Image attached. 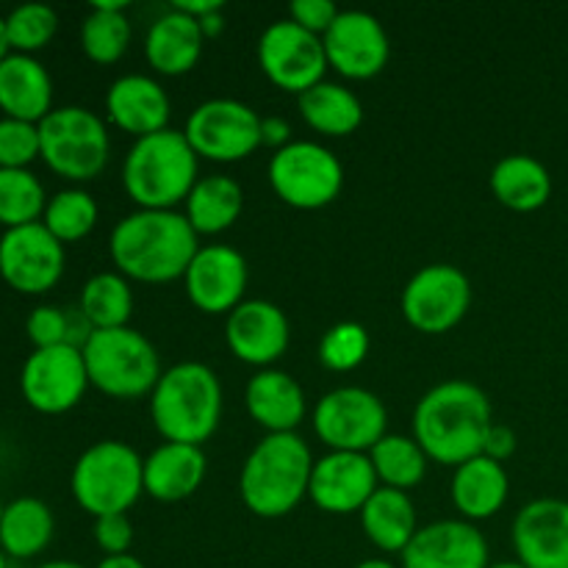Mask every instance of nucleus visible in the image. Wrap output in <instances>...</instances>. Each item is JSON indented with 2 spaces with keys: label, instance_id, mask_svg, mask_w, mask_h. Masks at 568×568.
Listing matches in <instances>:
<instances>
[{
  "label": "nucleus",
  "instance_id": "a18cd8bd",
  "mask_svg": "<svg viewBox=\"0 0 568 568\" xmlns=\"http://www.w3.org/2000/svg\"><path fill=\"white\" fill-rule=\"evenodd\" d=\"M261 144L275 150L292 144V125H288V120H283L277 114L261 116Z\"/></svg>",
  "mask_w": 568,
  "mask_h": 568
},
{
  "label": "nucleus",
  "instance_id": "4468645a",
  "mask_svg": "<svg viewBox=\"0 0 568 568\" xmlns=\"http://www.w3.org/2000/svg\"><path fill=\"white\" fill-rule=\"evenodd\" d=\"M471 305V283L458 266L430 264L416 272L403 292V314L427 336L449 333Z\"/></svg>",
  "mask_w": 568,
  "mask_h": 568
},
{
  "label": "nucleus",
  "instance_id": "b1692460",
  "mask_svg": "<svg viewBox=\"0 0 568 568\" xmlns=\"http://www.w3.org/2000/svg\"><path fill=\"white\" fill-rule=\"evenodd\" d=\"M244 405L266 433H297L305 419V392L288 372L261 369L250 377Z\"/></svg>",
  "mask_w": 568,
  "mask_h": 568
},
{
  "label": "nucleus",
  "instance_id": "473e14b6",
  "mask_svg": "<svg viewBox=\"0 0 568 568\" xmlns=\"http://www.w3.org/2000/svg\"><path fill=\"white\" fill-rule=\"evenodd\" d=\"M78 311L92 331L128 327V320L133 314L131 283L120 272H98L83 283Z\"/></svg>",
  "mask_w": 568,
  "mask_h": 568
},
{
  "label": "nucleus",
  "instance_id": "6e6d98bb",
  "mask_svg": "<svg viewBox=\"0 0 568 568\" xmlns=\"http://www.w3.org/2000/svg\"><path fill=\"white\" fill-rule=\"evenodd\" d=\"M3 510H6V505H3V499H0V519H3Z\"/></svg>",
  "mask_w": 568,
  "mask_h": 568
},
{
  "label": "nucleus",
  "instance_id": "72a5a7b5",
  "mask_svg": "<svg viewBox=\"0 0 568 568\" xmlns=\"http://www.w3.org/2000/svg\"><path fill=\"white\" fill-rule=\"evenodd\" d=\"M128 3L100 0L81 22V50L94 64H114L131 44V22L125 14Z\"/></svg>",
  "mask_w": 568,
  "mask_h": 568
},
{
  "label": "nucleus",
  "instance_id": "6e6552de",
  "mask_svg": "<svg viewBox=\"0 0 568 568\" xmlns=\"http://www.w3.org/2000/svg\"><path fill=\"white\" fill-rule=\"evenodd\" d=\"M42 161L72 183L98 178L109 164V128L83 105H61L39 122Z\"/></svg>",
  "mask_w": 568,
  "mask_h": 568
},
{
  "label": "nucleus",
  "instance_id": "864d4df0",
  "mask_svg": "<svg viewBox=\"0 0 568 568\" xmlns=\"http://www.w3.org/2000/svg\"><path fill=\"white\" fill-rule=\"evenodd\" d=\"M488 568H527V566L519 564V560H503V564H491Z\"/></svg>",
  "mask_w": 568,
  "mask_h": 568
},
{
  "label": "nucleus",
  "instance_id": "58836bf2",
  "mask_svg": "<svg viewBox=\"0 0 568 568\" xmlns=\"http://www.w3.org/2000/svg\"><path fill=\"white\" fill-rule=\"evenodd\" d=\"M372 347L369 331L358 322H338L322 336L320 361L331 372H353L366 361Z\"/></svg>",
  "mask_w": 568,
  "mask_h": 568
},
{
  "label": "nucleus",
  "instance_id": "5fc2aeb1",
  "mask_svg": "<svg viewBox=\"0 0 568 568\" xmlns=\"http://www.w3.org/2000/svg\"><path fill=\"white\" fill-rule=\"evenodd\" d=\"M0 568H9V555L3 549H0Z\"/></svg>",
  "mask_w": 568,
  "mask_h": 568
},
{
  "label": "nucleus",
  "instance_id": "3c124183",
  "mask_svg": "<svg viewBox=\"0 0 568 568\" xmlns=\"http://www.w3.org/2000/svg\"><path fill=\"white\" fill-rule=\"evenodd\" d=\"M355 568H399V566H394L392 560H386V558H369V560H364V564H358Z\"/></svg>",
  "mask_w": 568,
  "mask_h": 568
},
{
  "label": "nucleus",
  "instance_id": "8fccbe9b",
  "mask_svg": "<svg viewBox=\"0 0 568 568\" xmlns=\"http://www.w3.org/2000/svg\"><path fill=\"white\" fill-rule=\"evenodd\" d=\"M9 53L11 48H9V33H6V17L0 14V61H3Z\"/></svg>",
  "mask_w": 568,
  "mask_h": 568
},
{
  "label": "nucleus",
  "instance_id": "bb28decb",
  "mask_svg": "<svg viewBox=\"0 0 568 568\" xmlns=\"http://www.w3.org/2000/svg\"><path fill=\"white\" fill-rule=\"evenodd\" d=\"M508 471L486 455L466 460L453 475V503L466 521H486L497 516L508 503Z\"/></svg>",
  "mask_w": 568,
  "mask_h": 568
},
{
  "label": "nucleus",
  "instance_id": "2f4dec72",
  "mask_svg": "<svg viewBox=\"0 0 568 568\" xmlns=\"http://www.w3.org/2000/svg\"><path fill=\"white\" fill-rule=\"evenodd\" d=\"M300 114L316 133L338 139L358 131L361 122H364V105L353 89L322 81L305 94H300Z\"/></svg>",
  "mask_w": 568,
  "mask_h": 568
},
{
  "label": "nucleus",
  "instance_id": "7c9ffc66",
  "mask_svg": "<svg viewBox=\"0 0 568 568\" xmlns=\"http://www.w3.org/2000/svg\"><path fill=\"white\" fill-rule=\"evenodd\" d=\"M55 532L53 510L37 497H17L0 519V549L9 560H31L50 547Z\"/></svg>",
  "mask_w": 568,
  "mask_h": 568
},
{
  "label": "nucleus",
  "instance_id": "9b49d317",
  "mask_svg": "<svg viewBox=\"0 0 568 568\" xmlns=\"http://www.w3.org/2000/svg\"><path fill=\"white\" fill-rule=\"evenodd\" d=\"M183 136L189 139L197 159L233 164L261 148V116L242 100H205L189 114Z\"/></svg>",
  "mask_w": 568,
  "mask_h": 568
},
{
  "label": "nucleus",
  "instance_id": "393cba45",
  "mask_svg": "<svg viewBox=\"0 0 568 568\" xmlns=\"http://www.w3.org/2000/svg\"><path fill=\"white\" fill-rule=\"evenodd\" d=\"M209 460L192 444H161L144 458V494L159 503H181L203 486Z\"/></svg>",
  "mask_w": 568,
  "mask_h": 568
},
{
  "label": "nucleus",
  "instance_id": "1a4fd4ad",
  "mask_svg": "<svg viewBox=\"0 0 568 568\" xmlns=\"http://www.w3.org/2000/svg\"><path fill=\"white\" fill-rule=\"evenodd\" d=\"M270 183L292 209L320 211L342 194L344 166L325 144L292 142L270 159Z\"/></svg>",
  "mask_w": 568,
  "mask_h": 568
},
{
  "label": "nucleus",
  "instance_id": "dca6fc26",
  "mask_svg": "<svg viewBox=\"0 0 568 568\" xmlns=\"http://www.w3.org/2000/svg\"><path fill=\"white\" fill-rule=\"evenodd\" d=\"M322 42L327 64L349 81H369L381 75L392 55L386 28L369 11H342Z\"/></svg>",
  "mask_w": 568,
  "mask_h": 568
},
{
  "label": "nucleus",
  "instance_id": "c9c22d12",
  "mask_svg": "<svg viewBox=\"0 0 568 568\" xmlns=\"http://www.w3.org/2000/svg\"><path fill=\"white\" fill-rule=\"evenodd\" d=\"M98 203L87 189H61L48 200L42 214V225L59 239L61 244H72L87 239L98 225Z\"/></svg>",
  "mask_w": 568,
  "mask_h": 568
},
{
  "label": "nucleus",
  "instance_id": "a211bd4d",
  "mask_svg": "<svg viewBox=\"0 0 568 568\" xmlns=\"http://www.w3.org/2000/svg\"><path fill=\"white\" fill-rule=\"evenodd\" d=\"M381 488L369 455L364 453H327L311 471L308 497L320 510L333 516H347L364 510L372 494Z\"/></svg>",
  "mask_w": 568,
  "mask_h": 568
},
{
  "label": "nucleus",
  "instance_id": "a19ab883",
  "mask_svg": "<svg viewBox=\"0 0 568 568\" xmlns=\"http://www.w3.org/2000/svg\"><path fill=\"white\" fill-rule=\"evenodd\" d=\"M26 333L33 349L72 344V316L59 305H37L26 320Z\"/></svg>",
  "mask_w": 568,
  "mask_h": 568
},
{
  "label": "nucleus",
  "instance_id": "f03ea898",
  "mask_svg": "<svg viewBox=\"0 0 568 568\" xmlns=\"http://www.w3.org/2000/svg\"><path fill=\"white\" fill-rule=\"evenodd\" d=\"M491 425V403L486 392L469 381L438 383L414 410L416 444L430 460L455 469L483 455Z\"/></svg>",
  "mask_w": 568,
  "mask_h": 568
},
{
  "label": "nucleus",
  "instance_id": "7ed1b4c3",
  "mask_svg": "<svg viewBox=\"0 0 568 568\" xmlns=\"http://www.w3.org/2000/svg\"><path fill=\"white\" fill-rule=\"evenodd\" d=\"M314 455L297 433H270L255 444L239 475V494L250 514L281 519L308 497Z\"/></svg>",
  "mask_w": 568,
  "mask_h": 568
},
{
  "label": "nucleus",
  "instance_id": "9d476101",
  "mask_svg": "<svg viewBox=\"0 0 568 568\" xmlns=\"http://www.w3.org/2000/svg\"><path fill=\"white\" fill-rule=\"evenodd\" d=\"M314 433L331 453H364L386 436L388 414L377 394L358 386L333 388L316 403Z\"/></svg>",
  "mask_w": 568,
  "mask_h": 568
},
{
  "label": "nucleus",
  "instance_id": "f704fd0d",
  "mask_svg": "<svg viewBox=\"0 0 568 568\" xmlns=\"http://www.w3.org/2000/svg\"><path fill=\"white\" fill-rule=\"evenodd\" d=\"M369 460L375 466L377 483L397 491L416 488L427 475V455L408 436H383L375 447L369 449Z\"/></svg>",
  "mask_w": 568,
  "mask_h": 568
},
{
  "label": "nucleus",
  "instance_id": "603ef678",
  "mask_svg": "<svg viewBox=\"0 0 568 568\" xmlns=\"http://www.w3.org/2000/svg\"><path fill=\"white\" fill-rule=\"evenodd\" d=\"M37 568H87V566L75 564V560H48V564H42Z\"/></svg>",
  "mask_w": 568,
  "mask_h": 568
},
{
  "label": "nucleus",
  "instance_id": "cd10ccee",
  "mask_svg": "<svg viewBox=\"0 0 568 568\" xmlns=\"http://www.w3.org/2000/svg\"><path fill=\"white\" fill-rule=\"evenodd\" d=\"M361 527L381 552L403 555L405 547L419 532L416 508L410 503L408 491H397V488L386 486L377 488L369 503L364 505V510H361Z\"/></svg>",
  "mask_w": 568,
  "mask_h": 568
},
{
  "label": "nucleus",
  "instance_id": "37998d69",
  "mask_svg": "<svg viewBox=\"0 0 568 568\" xmlns=\"http://www.w3.org/2000/svg\"><path fill=\"white\" fill-rule=\"evenodd\" d=\"M94 541L105 555H125L133 544V525L128 514L94 519Z\"/></svg>",
  "mask_w": 568,
  "mask_h": 568
},
{
  "label": "nucleus",
  "instance_id": "5701e85b",
  "mask_svg": "<svg viewBox=\"0 0 568 568\" xmlns=\"http://www.w3.org/2000/svg\"><path fill=\"white\" fill-rule=\"evenodd\" d=\"M0 111L37 125L53 111V78L37 55L9 53L0 61Z\"/></svg>",
  "mask_w": 568,
  "mask_h": 568
},
{
  "label": "nucleus",
  "instance_id": "39448f33",
  "mask_svg": "<svg viewBox=\"0 0 568 568\" xmlns=\"http://www.w3.org/2000/svg\"><path fill=\"white\" fill-rule=\"evenodd\" d=\"M197 161L183 131L166 128L131 144L122 161V186L139 209L175 211L197 183Z\"/></svg>",
  "mask_w": 568,
  "mask_h": 568
},
{
  "label": "nucleus",
  "instance_id": "e433bc0d",
  "mask_svg": "<svg viewBox=\"0 0 568 568\" xmlns=\"http://www.w3.org/2000/svg\"><path fill=\"white\" fill-rule=\"evenodd\" d=\"M48 200L42 181L31 170H0V225L3 231L42 222Z\"/></svg>",
  "mask_w": 568,
  "mask_h": 568
},
{
  "label": "nucleus",
  "instance_id": "4c0bfd02",
  "mask_svg": "<svg viewBox=\"0 0 568 568\" xmlns=\"http://www.w3.org/2000/svg\"><path fill=\"white\" fill-rule=\"evenodd\" d=\"M55 31H59V14L48 3H22L6 14L11 53H39L42 48H48Z\"/></svg>",
  "mask_w": 568,
  "mask_h": 568
},
{
  "label": "nucleus",
  "instance_id": "f3484780",
  "mask_svg": "<svg viewBox=\"0 0 568 568\" xmlns=\"http://www.w3.org/2000/svg\"><path fill=\"white\" fill-rule=\"evenodd\" d=\"M186 294L197 311L209 316L231 314L244 303L247 292V261L227 244H205L189 264Z\"/></svg>",
  "mask_w": 568,
  "mask_h": 568
},
{
  "label": "nucleus",
  "instance_id": "c85d7f7f",
  "mask_svg": "<svg viewBox=\"0 0 568 568\" xmlns=\"http://www.w3.org/2000/svg\"><path fill=\"white\" fill-rule=\"evenodd\" d=\"M491 192L505 209L530 214V211L544 209L552 197V175L532 155H505L491 170Z\"/></svg>",
  "mask_w": 568,
  "mask_h": 568
},
{
  "label": "nucleus",
  "instance_id": "c03bdc74",
  "mask_svg": "<svg viewBox=\"0 0 568 568\" xmlns=\"http://www.w3.org/2000/svg\"><path fill=\"white\" fill-rule=\"evenodd\" d=\"M514 453H516V433L505 425H491V430H488L486 436V444H483V455L497 460V464H505Z\"/></svg>",
  "mask_w": 568,
  "mask_h": 568
},
{
  "label": "nucleus",
  "instance_id": "0eeeda50",
  "mask_svg": "<svg viewBox=\"0 0 568 568\" xmlns=\"http://www.w3.org/2000/svg\"><path fill=\"white\" fill-rule=\"evenodd\" d=\"M70 488L89 516L128 514L144 494V460L125 442H98L78 455Z\"/></svg>",
  "mask_w": 568,
  "mask_h": 568
},
{
  "label": "nucleus",
  "instance_id": "2eb2a0df",
  "mask_svg": "<svg viewBox=\"0 0 568 568\" xmlns=\"http://www.w3.org/2000/svg\"><path fill=\"white\" fill-rule=\"evenodd\" d=\"M67 266L64 244L42 225L9 227L0 236V277L20 294H44L61 281Z\"/></svg>",
  "mask_w": 568,
  "mask_h": 568
},
{
  "label": "nucleus",
  "instance_id": "f8f14e48",
  "mask_svg": "<svg viewBox=\"0 0 568 568\" xmlns=\"http://www.w3.org/2000/svg\"><path fill=\"white\" fill-rule=\"evenodd\" d=\"M89 386L92 383L83 353L75 344L33 349L20 369L22 399L44 416H59L75 408Z\"/></svg>",
  "mask_w": 568,
  "mask_h": 568
},
{
  "label": "nucleus",
  "instance_id": "423d86ee",
  "mask_svg": "<svg viewBox=\"0 0 568 568\" xmlns=\"http://www.w3.org/2000/svg\"><path fill=\"white\" fill-rule=\"evenodd\" d=\"M81 353L89 383L111 399L148 397L164 375L153 342L133 327L92 331Z\"/></svg>",
  "mask_w": 568,
  "mask_h": 568
},
{
  "label": "nucleus",
  "instance_id": "aec40b11",
  "mask_svg": "<svg viewBox=\"0 0 568 568\" xmlns=\"http://www.w3.org/2000/svg\"><path fill=\"white\" fill-rule=\"evenodd\" d=\"M399 568H488V541L471 521L442 519L419 527Z\"/></svg>",
  "mask_w": 568,
  "mask_h": 568
},
{
  "label": "nucleus",
  "instance_id": "ddd939ff",
  "mask_svg": "<svg viewBox=\"0 0 568 568\" xmlns=\"http://www.w3.org/2000/svg\"><path fill=\"white\" fill-rule=\"evenodd\" d=\"M258 64L277 89L297 98L325 81V70L331 67L322 37L305 31L292 20L272 22L261 33Z\"/></svg>",
  "mask_w": 568,
  "mask_h": 568
},
{
  "label": "nucleus",
  "instance_id": "4be33fe9",
  "mask_svg": "<svg viewBox=\"0 0 568 568\" xmlns=\"http://www.w3.org/2000/svg\"><path fill=\"white\" fill-rule=\"evenodd\" d=\"M105 111L111 125L131 133L133 139L166 131L170 122V94L150 75H122L105 92Z\"/></svg>",
  "mask_w": 568,
  "mask_h": 568
},
{
  "label": "nucleus",
  "instance_id": "09e8293b",
  "mask_svg": "<svg viewBox=\"0 0 568 568\" xmlns=\"http://www.w3.org/2000/svg\"><path fill=\"white\" fill-rule=\"evenodd\" d=\"M200 28H203L205 39L211 37H220L222 31H225V17H222V11H214V14L203 17V20H197Z\"/></svg>",
  "mask_w": 568,
  "mask_h": 568
},
{
  "label": "nucleus",
  "instance_id": "a878e982",
  "mask_svg": "<svg viewBox=\"0 0 568 568\" xmlns=\"http://www.w3.org/2000/svg\"><path fill=\"white\" fill-rule=\"evenodd\" d=\"M205 33L194 17L170 9L150 26L144 59L161 75H186L203 55Z\"/></svg>",
  "mask_w": 568,
  "mask_h": 568
},
{
  "label": "nucleus",
  "instance_id": "49530a36",
  "mask_svg": "<svg viewBox=\"0 0 568 568\" xmlns=\"http://www.w3.org/2000/svg\"><path fill=\"white\" fill-rule=\"evenodd\" d=\"M172 9L183 11V14L194 17V20H203V17L214 14V11H222L225 6H222V0H178V3H172Z\"/></svg>",
  "mask_w": 568,
  "mask_h": 568
},
{
  "label": "nucleus",
  "instance_id": "79ce46f5",
  "mask_svg": "<svg viewBox=\"0 0 568 568\" xmlns=\"http://www.w3.org/2000/svg\"><path fill=\"white\" fill-rule=\"evenodd\" d=\"M288 14H292V22H297L300 28L316 33V37H325L342 11L331 0H294L288 6Z\"/></svg>",
  "mask_w": 568,
  "mask_h": 568
},
{
  "label": "nucleus",
  "instance_id": "412c9836",
  "mask_svg": "<svg viewBox=\"0 0 568 568\" xmlns=\"http://www.w3.org/2000/svg\"><path fill=\"white\" fill-rule=\"evenodd\" d=\"M516 560L527 568H568V503L532 499L514 519Z\"/></svg>",
  "mask_w": 568,
  "mask_h": 568
},
{
  "label": "nucleus",
  "instance_id": "c756f323",
  "mask_svg": "<svg viewBox=\"0 0 568 568\" xmlns=\"http://www.w3.org/2000/svg\"><path fill=\"white\" fill-rule=\"evenodd\" d=\"M244 209V189L231 175H209L194 183L183 216L197 236H216L236 225Z\"/></svg>",
  "mask_w": 568,
  "mask_h": 568
},
{
  "label": "nucleus",
  "instance_id": "20e7f679",
  "mask_svg": "<svg viewBox=\"0 0 568 568\" xmlns=\"http://www.w3.org/2000/svg\"><path fill=\"white\" fill-rule=\"evenodd\" d=\"M150 416L164 442L200 447L220 427V377L197 361L170 366L150 394Z\"/></svg>",
  "mask_w": 568,
  "mask_h": 568
},
{
  "label": "nucleus",
  "instance_id": "f257e3e1",
  "mask_svg": "<svg viewBox=\"0 0 568 568\" xmlns=\"http://www.w3.org/2000/svg\"><path fill=\"white\" fill-rule=\"evenodd\" d=\"M197 250V233L181 211L139 209L122 216L109 239L120 275L139 283L178 281L186 275Z\"/></svg>",
  "mask_w": 568,
  "mask_h": 568
},
{
  "label": "nucleus",
  "instance_id": "6ab92c4d",
  "mask_svg": "<svg viewBox=\"0 0 568 568\" xmlns=\"http://www.w3.org/2000/svg\"><path fill=\"white\" fill-rule=\"evenodd\" d=\"M288 320L275 303L266 300H244L239 308L227 314L225 342L227 349L242 364L270 369L288 349Z\"/></svg>",
  "mask_w": 568,
  "mask_h": 568
},
{
  "label": "nucleus",
  "instance_id": "de8ad7c7",
  "mask_svg": "<svg viewBox=\"0 0 568 568\" xmlns=\"http://www.w3.org/2000/svg\"><path fill=\"white\" fill-rule=\"evenodd\" d=\"M94 568H148L139 558H133L131 552L125 555H105Z\"/></svg>",
  "mask_w": 568,
  "mask_h": 568
},
{
  "label": "nucleus",
  "instance_id": "ea45409f",
  "mask_svg": "<svg viewBox=\"0 0 568 568\" xmlns=\"http://www.w3.org/2000/svg\"><path fill=\"white\" fill-rule=\"evenodd\" d=\"M42 159L37 122L0 116V170H28Z\"/></svg>",
  "mask_w": 568,
  "mask_h": 568
}]
</instances>
